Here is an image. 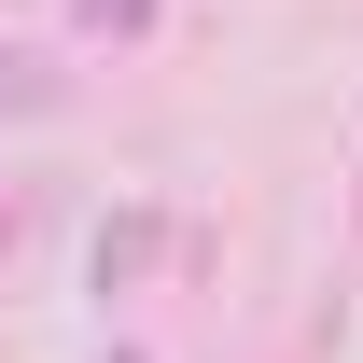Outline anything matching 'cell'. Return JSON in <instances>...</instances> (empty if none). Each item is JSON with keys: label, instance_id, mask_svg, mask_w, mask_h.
Segmentation results:
<instances>
[{"label": "cell", "instance_id": "cell-1", "mask_svg": "<svg viewBox=\"0 0 363 363\" xmlns=\"http://www.w3.org/2000/svg\"><path fill=\"white\" fill-rule=\"evenodd\" d=\"M140 14H154V0H84V28H140Z\"/></svg>", "mask_w": 363, "mask_h": 363}]
</instances>
